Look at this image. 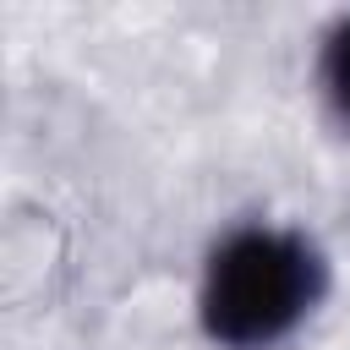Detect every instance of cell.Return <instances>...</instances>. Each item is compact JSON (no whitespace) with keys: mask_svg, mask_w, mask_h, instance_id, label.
Segmentation results:
<instances>
[{"mask_svg":"<svg viewBox=\"0 0 350 350\" xmlns=\"http://www.w3.org/2000/svg\"><path fill=\"white\" fill-rule=\"evenodd\" d=\"M323 262L317 246L295 230H235L213 246L202 273V328L213 345L262 350L284 339L317 301Z\"/></svg>","mask_w":350,"mask_h":350,"instance_id":"6da1fadb","label":"cell"},{"mask_svg":"<svg viewBox=\"0 0 350 350\" xmlns=\"http://www.w3.org/2000/svg\"><path fill=\"white\" fill-rule=\"evenodd\" d=\"M323 82H328L334 109H339L345 126H350V16L328 33V49H323Z\"/></svg>","mask_w":350,"mask_h":350,"instance_id":"7a4b0ae2","label":"cell"}]
</instances>
